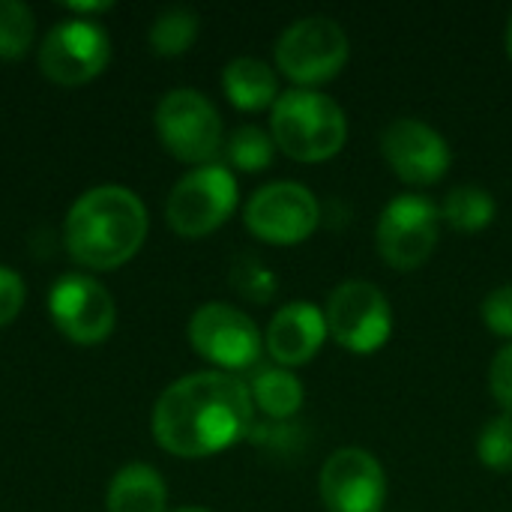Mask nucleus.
Masks as SVG:
<instances>
[{
    "instance_id": "f257e3e1",
    "label": "nucleus",
    "mask_w": 512,
    "mask_h": 512,
    "mask_svg": "<svg viewBox=\"0 0 512 512\" xmlns=\"http://www.w3.org/2000/svg\"><path fill=\"white\" fill-rule=\"evenodd\" d=\"M255 405L249 387L228 372H192L177 378L153 408V438L180 459L222 453L252 432Z\"/></svg>"
},
{
    "instance_id": "f03ea898",
    "label": "nucleus",
    "mask_w": 512,
    "mask_h": 512,
    "mask_svg": "<svg viewBox=\"0 0 512 512\" xmlns=\"http://www.w3.org/2000/svg\"><path fill=\"white\" fill-rule=\"evenodd\" d=\"M147 237L144 201L117 183L87 189L66 213V252L87 270H114L135 258Z\"/></svg>"
},
{
    "instance_id": "7ed1b4c3",
    "label": "nucleus",
    "mask_w": 512,
    "mask_h": 512,
    "mask_svg": "<svg viewBox=\"0 0 512 512\" xmlns=\"http://www.w3.org/2000/svg\"><path fill=\"white\" fill-rule=\"evenodd\" d=\"M270 135L291 159L321 162L345 147L348 117L333 96L312 87H291L273 102Z\"/></svg>"
},
{
    "instance_id": "20e7f679",
    "label": "nucleus",
    "mask_w": 512,
    "mask_h": 512,
    "mask_svg": "<svg viewBox=\"0 0 512 512\" xmlns=\"http://www.w3.org/2000/svg\"><path fill=\"white\" fill-rule=\"evenodd\" d=\"M351 54L345 27L330 15H306L291 21L276 39V66L297 84L330 81Z\"/></svg>"
},
{
    "instance_id": "39448f33",
    "label": "nucleus",
    "mask_w": 512,
    "mask_h": 512,
    "mask_svg": "<svg viewBox=\"0 0 512 512\" xmlns=\"http://www.w3.org/2000/svg\"><path fill=\"white\" fill-rule=\"evenodd\" d=\"M153 120L162 147L180 162L210 165L222 147V117L201 90H168L159 99Z\"/></svg>"
},
{
    "instance_id": "423d86ee",
    "label": "nucleus",
    "mask_w": 512,
    "mask_h": 512,
    "mask_svg": "<svg viewBox=\"0 0 512 512\" xmlns=\"http://www.w3.org/2000/svg\"><path fill=\"white\" fill-rule=\"evenodd\" d=\"M237 207V177L231 168L210 162L198 165L189 174H183L168 201H165V219L180 237H204L216 231Z\"/></svg>"
},
{
    "instance_id": "0eeeda50",
    "label": "nucleus",
    "mask_w": 512,
    "mask_h": 512,
    "mask_svg": "<svg viewBox=\"0 0 512 512\" xmlns=\"http://www.w3.org/2000/svg\"><path fill=\"white\" fill-rule=\"evenodd\" d=\"M324 318L330 336L354 354L378 351L393 333L390 300L378 285L366 279L339 282L327 300Z\"/></svg>"
},
{
    "instance_id": "6e6552de",
    "label": "nucleus",
    "mask_w": 512,
    "mask_h": 512,
    "mask_svg": "<svg viewBox=\"0 0 512 512\" xmlns=\"http://www.w3.org/2000/svg\"><path fill=\"white\" fill-rule=\"evenodd\" d=\"M441 213L435 201L417 192L396 195L378 216V252L396 270H417L438 246Z\"/></svg>"
},
{
    "instance_id": "1a4fd4ad",
    "label": "nucleus",
    "mask_w": 512,
    "mask_h": 512,
    "mask_svg": "<svg viewBox=\"0 0 512 512\" xmlns=\"http://www.w3.org/2000/svg\"><path fill=\"white\" fill-rule=\"evenodd\" d=\"M189 342L204 360L228 375L252 369L264 348L255 321L231 303L198 306L189 318Z\"/></svg>"
},
{
    "instance_id": "9d476101",
    "label": "nucleus",
    "mask_w": 512,
    "mask_h": 512,
    "mask_svg": "<svg viewBox=\"0 0 512 512\" xmlns=\"http://www.w3.org/2000/svg\"><path fill=\"white\" fill-rule=\"evenodd\" d=\"M243 219L258 240L273 246H294L318 228L321 207L309 186L294 180H276L261 186L249 198Z\"/></svg>"
},
{
    "instance_id": "9b49d317",
    "label": "nucleus",
    "mask_w": 512,
    "mask_h": 512,
    "mask_svg": "<svg viewBox=\"0 0 512 512\" xmlns=\"http://www.w3.org/2000/svg\"><path fill=\"white\" fill-rule=\"evenodd\" d=\"M111 60V39L93 18L57 21L39 45V69L45 78L75 87L93 81Z\"/></svg>"
},
{
    "instance_id": "f8f14e48",
    "label": "nucleus",
    "mask_w": 512,
    "mask_h": 512,
    "mask_svg": "<svg viewBox=\"0 0 512 512\" xmlns=\"http://www.w3.org/2000/svg\"><path fill=\"white\" fill-rule=\"evenodd\" d=\"M48 312L54 327L75 345H99L117 324L114 297L99 279L84 273H66L51 285Z\"/></svg>"
},
{
    "instance_id": "ddd939ff",
    "label": "nucleus",
    "mask_w": 512,
    "mask_h": 512,
    "mask_svg": "<svg viewBox=\"0 0 512 512\" xmlns=\"http://www.w3.org/2000/svg\"><path fill=\"white\" fill-rule=\"evenodd\" d=\"M318 492L327 512H381L387 501V474L363 447H342L327 456Z\"/></svg>"
},
{
    "instance_id": "4468645a",
    "label": "nucleus",
    "mask_w": 512,
    "mask_h": 512,
    "mask_svg": "<svg viewBox=\"0 0 512 512\" xmlns=\"http://www.w3.org/2000/svg\"><path fill=\"white\" fill-rule=\"evenodd\" d=\"M381 153L390 168L414 186L438 183L453 162L447 138L420 117H399L381 132Z\"/></svg>"
},
{
    "instance_id": "2eb2a0df",
    "label": "nucleus",
    "mask_w": 512,
    "mask_h": 512,
    "mask_svg": "<svg viewBox=\"0 0 512 512\" xmlns=\"http://www.w3.org/2000/svg\"><path fill=\"white\" fill-rule=\"evenodd\" d=\"M327 336L330 330L324 312L309 300H294L273 315V321L267 324L264 345L279 366L291 369L309 363L321 351Z\"/></svg>"
},
{
    "instance_id": "dca6fc26",
    "label": "nucleus",
    "mask_w": 512,
    "mask_h": 512,
    "mask_svg": "<svg viewBox=\"0 0 512 512\" xmlns=\"http://www.w3.org/2000/svg\"><path fill=\"white\" fill-rule=\"evenodd\" d=\"M168 489L156 468L135 462L114 474L108 486V512H165Z\"/></svg>"
},
{
    "instance_id": "f3484780",
    "label": "nucleus",
    "mask_w": 512,
    "mask_h": 512,
    "mask_svg": "<svg viewBox=\"0 0 512 512\" xmlns=\"http://www.w3.org/2000/svg\"><path fill=\"white\" fill-rule=\"evenodd\" d=\"M222 87L240 111H261L279 99V78L273 66L258 57H234L222 69Z\"/></svg>"
},
{
    "instance_id": "a211bd4d",
    "label": "nucleus",
    "mask_w": 512,
    "mask_h": 512,
    "mask_svg": "<svg viewBox=\"0 0 512 512\" xmlns=\"http://www.w3.org/2000/svg\"><path fill=\"white\" fill-rule=\"evenodd\" d=\"M249 396H252V405L258 411H264L270 420H288L294 417L300 408H303V381L285 369V366H270V369H261L252 384H249Z\"/></svg>"
},
{
    "instance_id": "6ab92c4d",
    "label": "nucleus",
    "mask_w": 512,
    "mask_h": 512,
    "mask_svg": "<svg viewBox=\"0 0 512 512\" xmlns=\"http://www.w3.org/2000/svg\"><path fill=\"white\" fill-rule=\"evenodd\" d=\"M495 198L489 189L477 186V183H462V186H453L444 198V219L456 228V231H480L486 225H492L495 219Z\"/></svg>"
},
{
    "instance_id": "aec40b11",
    "label": "nucleus",
    "mask_w": 512,
    "mask_h": 512,
    "mask_svg": "<svg viewBox=\"0 0 512 512\" xmlns=\"http://www.w3.org/2000/svg\"><path fill=\"white\" fill-rule=\"evenodd\" d=\"M198 27H201V21H198L195 9L168 6L150 24V48L159 57H177L192 48V42L198 39Z\"/></svg>"
},
{
    "instance_id": "412c9836",
    "label": "nucleus",
    "mask_w": 512,
    "mask_h": 512,
    "mask_svg": "<svg viewBox=\"0 0 512 512\" xmlns=\"http://www.w3.org/2000/svg\"><path fill=\"white\" fill-rule=\"evenodd\" d=\"M273 153H276V141L270 132H264L261 126L255 123H243L237 126L231 135H228V144H225V156L234 168L240 171H264L270 162H273Z\"/></svg>"
},
{
    "instance_id": "4be33fe9",
    "label": "nucleus",
    "mask_w": 512,
    "mask_h": 512,
    "mask_svg": "<svg viewBox=\"0 0 512 512\" xmlns=\"http://www.w3.org/2000/svg\"><path fill=\"white\" fill-rule=\"evenodd\" d=\"M36 39L33 9L21 0H0V60H18Z\"/></svg>"
},
{
    "instance_id": "5701e85b",
    "label": "nucleus",
    "mask_w": 512,
    "mask_h": 512,
    "mask_svg": "<svg viewBox=\"0 0 512 512\" xmlns=\"http://www.w3.org/2000/svg\"><path fill=\"white\" fill-rule=\"evenodd\" d=\"M477 456L489 471H512V414H501L483 423Z\"/></svg>"
},
{
    "instance_id": "b1692460",
    "label": "nucleus",
    "mask_w": 512,
    "mask_h": 512,
    "mask_svg": "<svg viewBox=\"0 0 512 512\" xmlns=\"http://www.w3.org/2000/svg\"><path fill=\"white\" fill-rule=\"evenodd\" d=\"M231 282H234V288H237L246 300H252V303H267V300H273L276 291H279L276 273H270L258 258H243V261H237V267L231 270Z\"/></svg>"
},
{
    "instance_id": "393cba45",
    "label": "nucleus",
    "mask_w": 512,
    "mask_h": 512,
    "mask_svg": "<svg viewBox=\"0 0 512 512\" xmlns=\"http://www.w3.org/2000/svg\"><path fill=\"white\" fill-rule=\"evenodd\" d=\"M480 318L483 324L495 333L512 342V282H504L492 288L483 303H480Z\"/></svg>"
},
{
    "instance_id": "a878e982",
    "label": "nucleus",
    "mask_w": 512,
    "mask_h": 512,
    "mask_svg": "<svg viewBox=\"0 0 512 512\" xmlns=\"http://www.w3.org/2000/svg\"><path fill=\"white\" fill-rule=\"evenodd\" d=\"M489 390L501 408L512 414V342H507L489 366Z\"/></svg>"
},
{
    "instance_id": "bb28decb",
    "label": "nucleus",
    "mask_w": 512,
    "mask_h": 512,
    "mask_svg": "<svg viewBox=\"0 0 512 512\" xmlns=\"http://www.w3.org/2000/svg\"><path fill=\"white\" fill-rule=\"evenodd\" d=\"M21 306H24V279L0 264V327L15 321Z\"/></svg>"
},
{
    "instance_id": "cd10ccee",
    "label": "nucleus",
    "mask_w": 512,
    "mask_h": 512,
    "mask_svg": "<svg viewBox=\"0 0 512 512\" xmlns=\"http://www.w3.org/2000/svg\"><path fill=\"white\" fill-rule=\"evenodd\" d=\"M66 9H69V12H75V18H81V15L108 12V9H111V3H66Z\"/></svg>"
},
{
    "instance_id": "c85d7f7f",
    "label": "nucleus",
    "mask_w": 512,
    "mask_h": 512,
    "mask_svg": "<svg viewBox=\"0 0 512 512\" xmlns=\"http://www.w3.org/2000/svg\"><path fill=\"white\" fill-rule=\"evenodd\" d=\"M507 54L512 57V15L510 21H507Z\"/></svg>"
},
{
    "instance_id": "c756f323",
    "label": "nucleus",
    "mask_w": 512,
    "mask_h": 512,
    "mask_svg": "<svg viewBox=\"0 0 512 512\" xmlns=\"http://www.w3.org/2000/svg\"><path fill=\"white\" fill-rule=\"evenodd\" d=\"M174 512H213V510H204V507H183V510H174Z\"/></svg>"
}]
</instances>
